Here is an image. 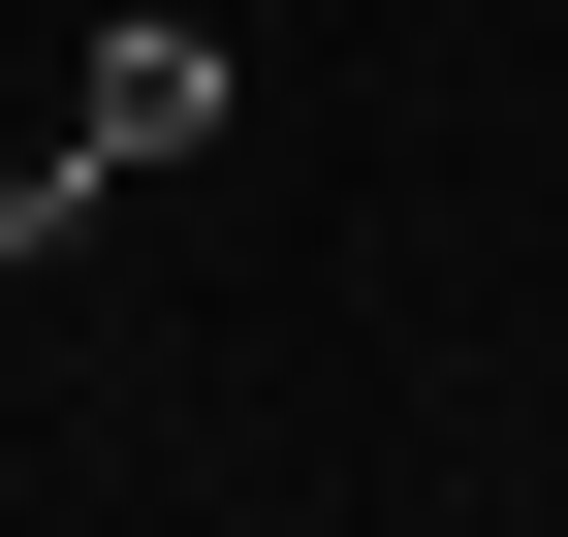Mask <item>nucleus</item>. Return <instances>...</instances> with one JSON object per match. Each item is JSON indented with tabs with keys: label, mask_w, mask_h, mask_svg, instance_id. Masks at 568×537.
<instances>
[{
	"label": "nucleus",
	"mask_w": 568,
	"mask_h": 537,
	"mask_svg": "<svg viewBox=\"0 0 568 537\" xmlns=\"http://www.w3.org/2000/svg\"><path fill=\"white\" fill-rule=\"evenodd\" d=\"M222 126H253V63L190 32V0H126V32H95V95H63V159H95V190H159V159H222Z\"/></svg>",
	"instance_id": "nucleus-1"
}]
</instances>
